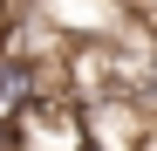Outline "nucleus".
<instances>
[{
  "instance_id": "nucleus-1",
  "label": "nucleus",
  "mask_w": 157,
  "mask_h": 151,
  "mask_svg": "<svg viewBox=\"0 0 157 151\" xmlns=\"http://www.w3.org/2000/svg\"><path fill=\"white\" fill-rule=\"evenodd\" d=\"M144 151H157V131H150V144H144Z\"/></svg>"
}]
</instances>
